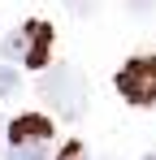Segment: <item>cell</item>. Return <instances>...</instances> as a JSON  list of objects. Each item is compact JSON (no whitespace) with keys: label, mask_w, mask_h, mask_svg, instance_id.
Instances as JSON below:
<instances>
[{"label":"cell","mask_w":156,"mask_h":160,"mask_svg":"<svg viewBox=\"0 0 156 160\" xmlns=\"http://www.w3.org/2000/svg\"><path fill=\"white\" fill-rule=\"evenodd\" d=\"M9 160H48V143H9Z\"/></svg>","instance_id":"obj_6"},{"label":"cell","mask_w":156,"mask_h":160,"mask_svg":"<svg viewBox=\"0 0 156 160\" xmlns=\"http://www.w3.org/2000/svg\"><path fill=\"white\" fill-rule=\"evenodd\" d=\"M48 138H52V121L39 112L13 117V126H9V143H48Z\"/></svg>","instance_id":"obj_3"},{"label":"cell","mask_w":156,"mask_h":160,"mask_svg":"<svg viewBox=\"0 0 156 160\" xmlns=\"http://www.w3.org/2000/svg\"><path fill=\"white\" fill-rule=\"evenodd\" d=\"M56 160H87V147H82V143H65Z\"/></svg>","instance_id":"obj_8"},{"label":"cell","mask_w":156,"mask_h":160,"mask_svg":"<svg viewBox=\"0 0 156 160\" xmlns=\"http://www.w3.org/2000/svg\"><path fill=\"white\" fill-rule=\"evenodd\" d=\"M39 95H44V104H48L61 121H78V117L87 112V78L78 74L74 65H52V69H44Z\"/></svg>","instance_id":"obj_1"},{"label":"cell","mask_w":156,"mask_h":160,"mask_svg":"<svg viewBox=\"0 0 156 160\" xmlns=\"http://www.w3.org/2000/svg\"><path fill=\"white\" fill-rule=\"evenodd\" d=\"M30 43H35V22L9 30V35L0 39V56H4V61H26V56H30Z\"/></svg>","instance_id":"obj_4"},{"label":"cell","mask_w":156,"mask_h":160,"mask_svg":"<svg viewBox=\"0 0 156 160\" xmlns=\"http://www.w3.org/2000/svg\"><path fill=\"white\" fill-rule=\"evenodd\" d=\"M117 91L130 104H156V56H130L117 69Z\"/></svg>","instance_id":"obj_2"},{"label":"cell","mask_w":156,"mask_h":160,"mask_svg":"<svg viewBox=\"0 0 156 160\" xmlns=\"http://www.w3.org/2000/svg\"><path fill=\"white\" fill-rule=\"evenodd\" d=\"M48 56H52V26L48 22H35V43H30L26 65L30 69H48Z\"/></svg>","instance_id":"obj_5"},{"label":"cell","mask_w":156,"mask_h":160,"mask_svg":"<svg viewBox=\"0 0 156 160\" xmlns=\"http://www.w3.org/2000/svg\"><path fill=\"white\" fill-rule=\"evenodd\" d=\"M130 9H134V13H148V9H152V0H126Z\"/></svg>","instance_id":"obj_9"},{"label":"cell","mask_w":156,"mask_h":160,"mask_svg":"<svg viewBox=\"0 0 156 160\" xmlns=\"http://www.w3.org/2000/svg\"><path fill=\"white\" fill-rule=\"evenodd\" d=\"M18 87H22L18 69H13V65H0V100H4V95H13Z\"/></svg>","instance_id":"obj_7"},{"label":"cell","mask_w":156,"mask_h":160,"mask_svg":"<svg viewBox=\"0 0 156 160\" xmlns=\"http://www.w3.org/2000/svg\"><path fill=\"white\" fill-rule=\"evenodd\" d=\"M143 160H156V156H143Z\"/></svg>","instance_id":"obj_10"}]
</instances>
